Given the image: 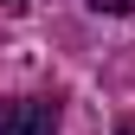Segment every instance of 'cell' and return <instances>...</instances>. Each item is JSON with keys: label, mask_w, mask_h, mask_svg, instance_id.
<instances>
[{"label": "cell", "mask_w": 135, "mask_h": 135, "mask_svg": "<svg viewBox=\"0 0 135 135\" xmlns=\"http://www.w3.org/2000/svg\"><path fill=\"white\" fill-rule=\"evenodd\" d=\"M0 135H58V103L52 97H7L0 103Z\"/></svg>", "instance_id": "6da1fadb"}, {"label": "cell", "mask_w": 135, "mask_h": 135, "mask_svg": "<svg viewBox=\"0 0 135 135\" xmlns=\"http://www.w3.org/2000/svg\"><path fill=\"white\" fill-rule=\"evenodd\" d=\"M97 13H135V0H90Z\"/></svg>", "instance_id": "7a4b0ae2"}, {"label": "cell", "mask_w": 135, "mask_h": 135, "mask_svg": "<svg viewBox=\"0 0 135 135\" xmlns=\"http://www.w3.org/2000/svg\"><path fill=\"white\" fill-rule=\"evenodd\" d=\"M116 135H135V116H122V122H116Z\"/></svg>", "instance_id": "3957f363"}, {"label": "cell", "mask_w": 135, "mask_h": 135, "mask_svg": "<svg viewBox=\"0 0 135 135\" xmlns=\"http://www.w3.org/2000/svg\"><path fill=\"white\" fill-rule=\"evenodd\" d=\"M0 7H26V0H0Z\"/></svg>", "instance_id": "277c9868"}]
</instances>
